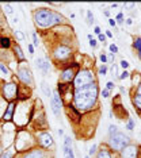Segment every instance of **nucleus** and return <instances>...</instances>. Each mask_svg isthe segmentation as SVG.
Masks as SVG:
<instances>
[{
    "label": "nucleus",
    "instance_id": "f257e3e1",
    "mask_svg": "<svg viewBox=\"0 0 141 158\" xmlns=\"http://www.w3.org/2000/svg\"><path fill=\"white\" fill-rule=\"evenodd\" d=\"M98 97V87L95 83H91L88 85H84L81 88H77L75 93V104L79 110L84 111L91 108Z\"/></svg>",
    "mask_w": 141,
    "mask_h": 158
},
{
    "label": "nucleus",
    "instance_id": "f03ea898",
    "mask_svg": "<svg viewBox=\"0 0 141 158\" xmlns=\"http://www.w3.org/2000/svg\"><path fill=\"white\" fill-rule=\"evenodd\" d=\"M34 20L41 27H50V26H54V24L62 22L64 18L61 15L56 14L54 11H52V9L40 8L34 12Z\"/></svg>",
    "mask_w": 141,
    "mask_h": 158
},
{
    "label": "nucleus",
    "instance_id": "7ed1b4c3",
    "mask_svg": "<svg viewBox=\"0 0 141 158\" xmlns=\"http://www.w3.org/2000/svg\"><path fill=\"white\" fill-rule=\"evenodd\" d=\"M129 143V138L122 132H117L114 135L110 136L109 145L113 150H122L123 147H126Z\"/></svg>",
    "mask_w": 141,
    "mask_h": 158
},
{
    "label": "nucleus",
    "instance_id": "20e7f679",
    "mask_svg": "<svg viewBox=\"0 0 141 158\" xmlns=\"http://www.w3.org/2000/svg\"><path fill=\"white\" fill-rule=\"evenodd\" d=\"M91 83H94V76L90 70H81V72H79L77 76L75 77L76 89L84 87V85H88V84H91Z\"/></svg>",
    "mask_w": 141,
    "mask_h": 158
},
{
    "label": "nucleus",
    "instance_id": "39448f33",
    "mask_svg": "<svg viewBox=\"0 0 141 158\" xmlns=\"http://www.w3.org/2000/svg\"><path fill=\"white\" fill-rule=\"evenodd\" d=\"M16 92H18V88H16V85L12 84V83L5 84L4 87H3V95H4V97L7 99V100H12V99H15Z\"/></svg>",
    "mask_w": 141,
    "mask_h": 158
},
{
    "label": "nucleus",
    "instance_id": "423d86ee",
    "mask_svg": "<svg viewBox=\"0 0 141 158\" xmlns=\"http://www.w3.org/2000/svg\"><path fill=\"white\" fill-rule=\"evenodd\" d=\"M18 77L25 84H29V85L33 84V76H31V72L27 68H21L18 70Z\"/></svg>",
    "mask_w": 141,
    "mask_h": 158
},
{
    "label": "nucleus",
    "instance_id": "0eeeda50",
    "mask_svg": "<svg viewBox=\"0 0 141 158\" xmlns=\"http://www.w3.org/2000/svg\"><path fill=\"white\" fill-rule=\"evenodd\" d=\"M60 108H61V97L57 93V91H54L52 96V110L56 116H60Z\"/></svg>",
    "mask_w": 141,
    "mask_h": 158
},
{
    "label": "nucleus",
    "instance_id": "6e6552de",
    "mask_svg": "<svg viewBox=\"0 0 141 158\" xmlns=\"http://www.w3.org/2000/svg\"><path fill=\"white\" fill-rule=\"evenodd\" d=\"M121 157L122 158H137V146L129 145L121 150Z\"/></svg>",
    "mask_w": 141,
    "mask_h": 158
},
{
    "label": "nucleus",
    "instance_id": "1a4fd4ad",
    "mask_svg": "<svg viewBox=\"0 0 141 158\" xmlns=\"http://www.w3.org/2000/svg\"><path fill=\"white\" fill-rule=\"evenodd\" d=\"M38 140L44 147H50L53 145V136L49 132H41L38 135Z\"/></svg>",
    "mask_w": 141,
    "mask_h": 158
},
{
    "label": "nucleus",
    "instance_id": "9d476101",
    "mask_svg": "<svg viewBox=\"0 0 141 158\" xmlns=\"http://www.w3.org/2000/svg\"><path fill=\"white\" fill-rule=\"evenodd\" d=\"M69 54H70L69 47H66V46H60V47L56 49L54 57L57 58V60H65V58L69 57Z\"/></svg>",
    "mask_w": 141,
    "mask_h": 158
},
{
    "label": "nucleus",
    "instance_id": "9b49d317",
    "mask_svg": "<svg viewBox=\"0 0 141 158\" xmlns=\"http://www.w3.org/2000/svg\"><path fill=\"white\" fill-rule=\"evenodd\" d=\"M35 65H37L38 69L42 70L45 75L49 72V62L46 61V60H44V58H37V60H35Z\"/></svg>",
    "mask_w": 141,
    "mask_h": 158
},
{
    "label": "nucleus",
    "instance_id": "f8f14e48",
    "mask_svg": "<svg viewBox=\"0 0 141 158\" xmlns=\"http://www.w3.org/2000/svg\"><path fill=\"white\" fill-rule=\"evenodd\" d=\"M14 108H15V104L11 101V103L7 105V108H5V111H4V115H3V119H4L5 122H7V120H11L12 114H14Z\"/></svg>",
    "mask_w": 141,
    "mask_h": 158
},
{
    "label": "nucleus",
    "instance_id": "ddd939ff",
    "mask_svg": "<svg viewBox=\"0 0 141 158\" xmlns=\"http://www.w3.org/2000/svg\"><path fill=\"white\" fill-rule=\"evenodd\" d=\"M73 70L72 69H66L62 72V75H61V80L62 81H70V80H73Z\"/></svg>",
    "mask_w": 141,
    "mask_h": 158
},
{
    "label": "nucleus",
    "instance_id": "4468645a",
    "mask_svg": "<svg viewBox=\"0 0 141 158\" xmlns=\"http://www.w3.org/2000/svg\"><path fill=\"white\" fill-rule=\"evenodd\" d=\"M23 158H44V153L41 150H31L30 153H27Z\"/></svg>",
    "mask_w": 141,
    "mask_h": 158
},
{
    "label": "nucleus",
    "instance_id": "2eb2a0df",
    "mask_svg": "<svg viewBox=\"0 0 141 158\" xmlns=\"http://www.w3.org/2000/svg\"><path fill=\"white\" fill-rule=\"evenodd\" d=\"M97 158H111V154L109 153V150H106V149H102L99 153H98Z\"/></svg>",
    "mask_w": 141,
    "mask_h": 158
},
{
    "label": "nucleus",
    "instance_id": "dca6fc26",
    "mask_svg": "<svg viewBox=\"0 0 141 158\" xmlns=\"http://www.w3.org/2000/svg\"><path fill=\"white\" fill-rule=\"evenodd\" d=\"M0 45H1V47H10V45H11V41H10V38H7V37H3L1 39H0Z\"/></svg>",
    "mask_w": 141,
    "mask_h": 158
},
{
    "label": "nucleus",
    "instance_id": "f3484780",
    "mask_svg": "<svg viewBox=\"0 0 141 158\" xmlns=\"http://www.w3.org/2000/svg\"><path fill=\"white\" fill-rule=\"evenodd\" d=\"M41 88H42V91H44V93L46 95V96H50L52 95V91H50V88H49V85L46 83H42V85H41Z\"/></svg>",
    "mask_w": 141,
    "mask_h": 158
},
{
    "label": "nucleus",
    "instance_id": "a211bd4d",
    "mask_svg": "<svg viewBox=\"0 0 141 158\" xmlns=\"http://www.w3.org/2000/svg\"><path fill=\"white\" fill-rule=\"evenodd\" d=\"M15 53L18 54V57H19V60H25V54H23V52H22V49H21V46L19 45H15Z\"/></svg>",
    "mask_w": 141,
    "mask_h": 158
},
{
    "label": "nucleus",
    "instance_id": "6ab92c4d",
    "mask_svg": "<svg viewBox=\"0 0 141 158\" xmlns=\"http://www.w3.org/2000/svg\"><path fill=\"white\" fill-rule=\"evenodd\" d=\"M133 103L136 105L138 110H141V95H136V96L133 97Z\"/></svg>",
    "mask_w": 141,
    "mask_h": 158
},
{
    "label": "nucleus",
    "instance_id": "aec40b11",
    "mask_svg": "<svg viewBox=\"0 0 141 158\" xmlns=\"http://www.w3.org/2000/svg\"><path fill=\"white\" fill-rule=\"evenodd\" d=\"M134 47H136V50L138 52V57L141 58V38H137V39L134 41Z\"/></svg>",
    "mask_w": 141,
    "mask_h": 158
},
{
    "label": "nucleus",
    "instance_id": "412c9836",
    "mask_svg": "<svg viewBox=\"0 0 141 158\" xmlns=\"http://www.w3.org/2000/svg\"><path fill=\"white\" fill-rule=\"evenodd\" d=\"M12 157H14V153L11 150H8V151H5V153H3L0 155V158H12Z\"/></svg>",
    "mask_w": 141,
    "mask_h": 158
},
{
    "label": "nucleus",
    "instance_id": "4be33fe9",
    "mask_svg": "<svg viewBox=\"0 0 141 158\" xmlns=\"http://www.w3.org/2000/svg\"><path fill=\"white\" fill-rule=\"evenodd\" d=\"M87 19H88V23H90V24L94 22V15H92V12H91L90 9L87 11Z\"/></svg>",
    "mask_w": 141,
    "mask_h": 158
},
{
    "label": "nucleus",
    "instance_id": "5701e85b",
    "mask_svg": "<svg viewBox=\"0 0 141 158\" xmlns=\"http://www.w3.org/2000/svg\"><path fill=\"white\" fill-rule=\"evenodd\" d=\"M3 7H4V12L5 14H8V15L10 14H12V7H11L10 4H4Z\"/></svg>",
    "mask_w": 141,
    "mask_h": 158
},
{
    "label": "nucleus",
    "instance_id": "b1692460",
    "mask_svg": "<svg viewBox=\"0 0 141 158\" xmlns=\"http://www.w3.org/2000/svg\"><path fill=\"white\" fill-rule=\"evenodd\" d=\"M106 73H107V66H106V65L101 66V68H99V75L106 76Z\"/></svg>",
    "mask_w": 141,
    "mask_h": 158
},
{
    "label": "nucleus",
    "instance_id": "393cba45",
    "mask_svg": "<svg viewBox=\"0 0 141 158\" xmlns=\"http://www.w3.org/2000/svg\"><path fill=\"white\" fill-rule=\"evenodd\" d=\"M88 39H90V45H91L92 47H95V46H97V41L92 38V35H88Z\"/></svg>",
    "mask_w": 141,
    "mask_h": 158
},
{
    "label": "nucleus",
    "instance_id": "a878e982",
    "mask_svg": "<svg viewBox=\"0 0 141 158\" xmlns=\"http://www.w3.org/2000/svg\"><path fill=\"white\" fill-rule=\"evenodd\" d=\"M0 70H1L4 75H8V69H7V66H4V64H0Z\"/></svg>",
    "mask_w": 141,
    "mask_h": 158
},
{
    "label": "nucleus",
    "instance_id": "bb28decb",
    "mask_svg": "<svg viewBox=\"0 0 141 158\" xmlns=\"http://www.w3.org/2000/svg\"><path fill=\"white\" fill-rule=\"evenodd\" d=\"M109 132H110V136H111V135H114V134H117V127L111 124V126H110V130H109Z\"/></svg>",
    "mask_w": 141,
    "mask_h": 158
},
{
    "label": "nucleus",
    "instance_id": "cd10ccee",
    "mask_svg": "<svg viewBox=\"0 0 141 158\" xmlns=\"http://www.w3.org/2000/svg\"><path fill=\"white\" fill-rule=\"evenodd\" d=\"M133 127H134V123H133V120L130 119L128 122V124H126V128H128V130H133Z\"/></svg>",
    "mask_w": 141,
    "mask_h": 158
},
{
    "label": "nucleus",
    "instance_id": "c85d7f7f",
    "mask_svg": "<svg viewBox=\"0 0 141 158\" xmlns=\"http://www.w3.org/2000/svg\"><path fill=\"white\" fill-rule=\"evenodd\" d=\"M102 96H103V97H109V96H110V91H109V89H103V91H102Z\"/></svg>",
    "mask_w": 141,
    "mask_h": 158
},
{
    "label": "nucleus",
    "instance_id": "c756f323",
    "mask_svg": "<svg viewBox=\"0 0 141 158\" xmlns=\"http://www.w3.org/2000/svg\"><path fill=\"white\" fill-rule=\"evenodd\" d=\"M15 35H16V38H18L19 41H22L23 38H25V37H23V34L21 33V31H15Z\"/></svg>",
    "mask_w": 141,
    "mask_h": 158
},
{
    "label": "nucleus",
    "instance_id": "7c9ffc66",
    "mask_svg": "<svg viewBox=\"0 0 141 158\" xmlns=\"http://www.w3.org/2000/svg\"><path fill=\"white\" fill-rule=\"evenodd\" d=\"M113 88H114V83H113V81H109V83L106 84V89L110 91V89H113Z\"/></svg>",
    "mask_w": 141,
    "mask_h": 158
},
{
    "label": "nucleus",
    "instance_id": "2f4dec72",
    "mask_svg": "<svg viewBox=\"0 0 141 158\" xmlns=\"http://www.w3.org/2000/svg\"><path fill=\"white\" fill-rule=\"evenodd\" d=\"M128 77H129V73H128V72H126V70H125V72H123V73H122V75H121V76H119V79H121V80H123V79H128Z\"/></svg>",
    "mask_w": 141,
    "mask_h": 158
},
{
    "label": "nucleus",
    "instance_id": "473e14b6",
    "mask_svg": "<svg viewBox=\"0 0 141 158\" xmlns=\"http://www.w3.org/2000/svg\"><path fill=\"white\" fill-rule=\"evenodd\" d=\"M110 52L111 53H117L118 52V47H117L115 45H110Z\"/></svg>",
    "mask_w": 141,
    "mask_h": 158
},
{
    "label": "nucleus",
    "instance_id": "72a5a7b5",
    "mask_svg": "<svg viewBox=\"0 0 141 158\" xmlns=\"http://www.w3.org/2000/svg\"><path fill=\"white\" fill-rule=\"evenodd\" d=\"M121 66H122L123 69H126V68H128V66H129L128 61H125V60H122V61H121Z\"/></svg>",
    "mask_w": 141,
    "mask_h": 158
},
{
    "label": "nucleus",
    "instance_id": "f704fd0d",
    "mask_svg": "<svg viewBox=\"0 0 141 158\" xmlns=\"http://www.w3.org/2000/svg\"><path fill=\"white\" fill-rule=\"evenodd\" d=\"M95 150H97V145L94 143V145H92V147L90 149V155H92V154H95Z\"/></svg>",
    "mask_w": 141,
    "mask_h": 158
},
{
    "label": "nucleus",
    "instance_id": "c9c22d12",
    "mask_svg": "<svg viewBox=\"0 0 141 158\" xmlns=\"http://www.w3.org/2000/svg\"><path fill=\"white\" fill-rule=\"evenodd\" d=\"M33 41H34L35 46H38V39H37V35H35V34H33Z\"/></svg>",
    "mask_w": 141,
    "mask_h": 158
},
{
    "label": "nucleus",
    "instance_id": "e433bc0d",
    "mask_svg": "<svg viewBox=\"0 0 141 158\" xmlns=\"http://www.w3.org/2000/svg\"><path fill=\"white\" fill-rule=\"evenodd\" d=\"M101 61H102V62H103V64H105V62H106V61H107V57H106L105 54H102V56H101Z\"/></svg>",
    "mask_w": 141,
    "mask_h": 158
},
{
    "label": "nucleus",
    "instance_id": "4c0bfd02",
    "mask_svg": "<svg viewBox=\"0 0 141 158\" xmlns=\"http://www.w3.org/2000/svg\"><path fill=\"white\" fill-rule=\"evenodd\" d=\"M94 33H95V34H98V35H99V34H101V28H99V27H95V30H94Z\"/></svg>",
    "mask_w": 141,
    "mask_h": 158
},
{
    "label": "nucleus",
    "instance_id": "58836bf2",
    "mask_svg": "<svg viewBox=\"0 0 141 158\" xmlns=\"http://www.w3.org/2000/svg\"><path fill=\"white\" fill-rule=\"evenodd\" d=\"M105 39H106V37L103 34H99V41H103L105 42Z\"/></svg>",
    "mask_w": 141,
    "mask_h": 158
},
{
    "label": "nucleus",
    "instance_id": "ea45409f",
    "mask_svg": "<svg viewBox=\"0 0 141 158\" xmlns=\"http://www.w3.org/2000/svg\"><path fill=\"white\" fill-rule=\"evenodd\" d=\"M29 52H30V54H33V53H34V47H33L31 45H29Z\"/></svg>",
    "mask_w": 141,
    "mask_h": 158
},
{
    "label": "nucleus",
    "instance_id": "a19ab883",
    "mask_svg": "<svg viewBox=\"0 0 141 158\" xmlns=\"http://www.w3.org/2000/svg\"><path fill=\"white\" fill-rule=\"evenodd\" d=\"M109 23H110L111 26H115V24H117V23H115V20H114V19H110V20H109Z\"/></svg>",
    "mask_w": 141,
    "mask_h": 158
},
{
    "label": "nucleus",
    "instance_id": "79ce46f5",
    "mask_svg": "<svg viewBox=\"0 0 141 158\" xmlns=\"http://www.w3.org/2000/svg\"><path fill=\"white\" fill-rule=\"evenodd\" d=\"M137 95H141V84L138 85V88H137Z\"/></svg>",
    "mask_w": 141,
    "mask_h": 158
},
{
    "label": "nucleus",
    "instance_id": "37998d69",
    "mask_svg": "<svg viewBox=\"0 0 141 158\" xmlns=\"http://www.w3.org/2000/svg\"><path fill=\"white\" fill-rule=\"evenodd\" d=\"M117 19H118L119 22H122V20H121V19H122V14H118V15H117Z\"/></svg>",
    "mask_w": 141,
    "mask_h": 158
},
{
    "label": "nucleus",
    "instance_id": "c03bdc74",
    "mask_svg": "<svg viewBox=\"0 0 141 158\" xmlns=\"http://www.w3.org/2000/svg\"><path fill=\"white\" fill-rule=\"evenodd\" d=\"M133 5H134V4H133V3H128V4L125 5V7H128V8H132Z\"/></svg>",
    "mask_w": 141,
    "mask_h": 158
},
{
    "label": "nucleus",
    "instance_id": "a18cd8bd",
    "mask_svg": "<svg viewBox=\"0 0 141 158\" xmlns=\"http://www.w3.org/2000/svg\"><path fill=\"white\" fill-rule=\"evenodd\" d=\"M132 19H126V24H132Z\"/></svg>",
    "mask_w": 141,
    "mask_h": 158
},
{
    "label": "nucleus",
    "instance_id": "49530a36",
    "mask_svg": "<svg viewBox=\"0 0 141 158\" xmlns=\"http://www.w3.org/2000/svg\"><path fill=\"white\" fill-rule=\"evenodd\" d=\"M86 158H90V157H86Z\"/></svg>",
    "mask_w": 141,
    "mask_h": 158
}]
</instances>
